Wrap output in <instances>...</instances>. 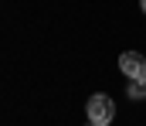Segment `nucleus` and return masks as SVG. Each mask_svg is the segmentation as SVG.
Returning <instances> with one entry per match:
<instances>
[{
  "label": "nucleus",
  "mask_w": 146,
  "mask_h": 126,
  "mask_svg": "<svg viewBox=\"0 0 146 126\" xmlns=\"http://www.w3.org/2000/svg\"><path fill=\"white\" fill-rule=\"evenodd\" d=\"M85 113H88V123H99V126H109L112 116H115V102H112L109 95H92L88 99V106H85Z\"/></svg>",
  "instance_id": "1"
},
{
  "label": "nucleus",
  "mask_w": 146,
  "mask_h": 126,
  "mask_svg": "<svg viewBox=\"0 0 146 126\" xmlns=\"http://www.w3.org/2000/svg\"><path fill=\"white\" fill-rule=\"evenodd\" d=\"M119 68H122V75H126V79H146V61L136 55V51L119 55Z\"/></svg>",
  "instance_id": "2"
},
{
  "label": "nucleus",
  "mask_w": 146,
  "mask_h": 126,
  "mask_svg": "<svg viewBox=\"0 0 146 126\" xmlns=\"http://www.w3.org/2000/svg\"><path fill=\"white\" fill-rule=\"evenodd\" d=\"M126 92H129V99H146V79H129V85H126Z\"/></svg>",
  "instance_id": "3"
},
{
  "label": "nucleus",
  "mask_w": 146,
  "mask_h": 126,
  "mask_svg": "<svg viewBox=\"0 0 146 126\" xmlns=\"http://www.w3.org/2000/svg\"><path fill=\"white\" fill-rule=\"evenodd\" d=\"M85 126H99V123H85Z\"/></svg>",
  "instance_id": "4"
},
{
  "label": "nucleus",
  "mask_w": 146,
  "mask_h": 126,
  "mask_svg": "<svg viewBox=\"0 0 146 126\" xmlns=\"http://www.w3.org/2000/svg\"><path fill=\"white\" fill-rule=\"evenodd\" d=\"M143 14H146V0H143Z\"/></svg>",
  "instance_id": "5"
}]
</instances>
